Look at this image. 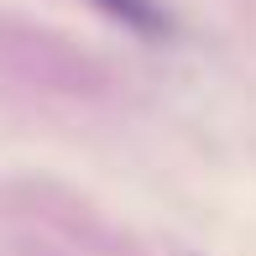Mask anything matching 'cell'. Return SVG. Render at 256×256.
<instances>
[{
    "label": "cell",
    "mask_w": 256,
    "mask_h": 256,
    "mask_svg": "<svg viewBox=\"0 0 256 256\" xmlns=\"http://www.w3.org/2000/svg\"><path fill=\"white\" fill-rule=\"evenodd\" d=\"M94 6L115 21V26L136 32V37H146V42H162L172 32V16L162 10V0H94Z\"/></svg>",
    "instance_id": "1"
}]
</instances>
